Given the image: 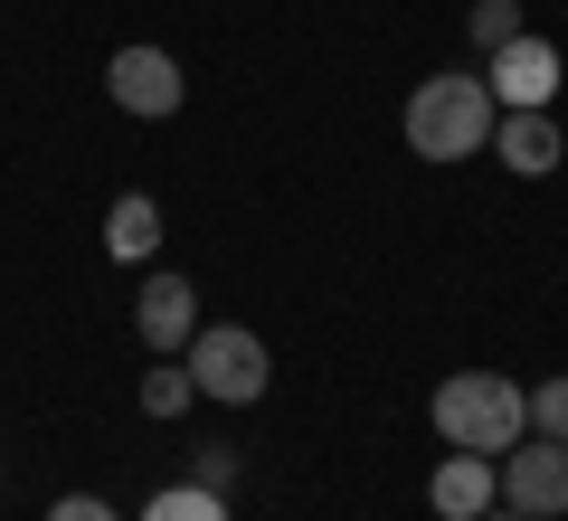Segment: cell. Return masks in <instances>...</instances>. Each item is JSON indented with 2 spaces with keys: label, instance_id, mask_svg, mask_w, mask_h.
Instances as JSON below:
<instances>
[{
  "label": "cell",
  "instance_id": "5",
  "mask_svg": "<svg viewBox=\"0 0 568 521\" xmlns=\"http://www.w3.org/2000/svg\"><path fill=\"white\" fill-rule=\"evenodd\" d=\"M104 96H114L123 114L162 123V114H181V67H171L162 48H114V58H104Z\"/></svg>",
  "mask_w": 568,
  "mask_h": 521
},
{
  "label": "cell",
  "instance_id": "7",
  "mask_svg": "<svg viewBox=\"0 0 568 521\" xmlns=\"http://www.w3.org/2000/svg\"><path fill=\"white\" fill-rule=\"evenodd\" d=\"M559 123H549V104H521V114H503L493 123V161H503V171H521V181H549V171H559Z\"/></svg>",
  "mask_w": 568,
  "mask_h": 521
},
{
  "label": "cell",
  "instance_id": "4",
  "mask_svg": "<svg viewBox=\"0 0 568 521\" xmlns=\"http://www.w3.org/2000/svg\"><path fill=\"white\" fill-rule=\"evenodd\" d=\"M493 474H503V502H511V512H530V521L568 512V445H559V437H521L511 455H493Z\"/></svg>",
  "mask_w": 568,
  "mask_h": 521
},
{
  "label": "cell",
  "instance_id": "3",
  "mask_svg": "<svg viewBox=\"0 0 568 521\" xmlns=\"http://www.w3.org/2000/svg\"><path fill=\"white\" fill-rule=\"evenodd\" d=\"M190 380H200V399H227V408H246V399H265V341L246 332V322H200L190 332Z\"/></svg>",
  "mask_w": 568,
  "mask_h": 521
},
{
  "label": "cell",
  "instance_id": "15",
  "mask_svg": "<svg viewBox=\"0 0 568 521\" xmlns=\"http://www.w3.org/2000/svg\"><path fill=\"white\" fill-rule=\"evenodd\" d=\"M190 483H209V493H227V483H237V445H209V455H190Z\"/></svg>",
  "mask_w": 568,
  "mask_h": 521
},
{
  "label": "cell",
  "instance_id": "1",
  "mask_svg": "<svg viewBox=\"0 0 568 521\" xmlns=\"http://www.w3.org/2000/svg\"><path fill=\"white\" fill-rule=\"evenodd\" d=\"M493 123H503L493 86H484V77H465V67H436V77L407 96V152H417V161L493 152Z\"/></svg>",
  "mask_w": 568,
  "mask_h": 521
},
{
  "label": "cell",
  "instance_id": "12",
  "mask_svg": "<svg viewBox=\"0 0 568 521\" xmlns=\"http://www.w3.org/2000/svg\"><path fill=\"white\" fill-rule=\"evenodd\" d=\"M142 521H227V493H209V483H171V493L142 502Z\"/></svg>",
  "mask_w": 568,
  "mask_h": 521
},
{
  "label": "cell",
  "instance_id": "10",
  "mask_svg": "<svg viewBox=\"0 0 568 521\" xmlns=\"http://www.w3.org/2000/svg\"><path fill=\"white\" fill-rule=\"evenodd\" d=\"M152 247H162V209L142 200V190H123V200L104 209V257L133 265V257H152Z\"/></svg>",
  "mask_w": 568,
  "mask_h": 521
},
{
  "label": "cell",
  "instance_id": "2",
  "mask_svg": "<svg viewBox=\"0 0 568 521\" xmlns=\"http://www.w3.org/2000/svg\"><path fill=\"white\" fill-rule=\"evenodd\" d=\"M436 437L465 455H511L530 437V389H511L503 370H455L436 380Z\"/></svg>",
  "mask_w": 568,
  "mask_h": 521
},
{
  "label": "cell",
  "instance_id": "14",
  "mask_svg": "<svg viewBox=\"0 0 568 521\" xmlns=\"http://www.w3.org/2000/svg\"><path fill=\"white\" fill-rule=\"evenodd\" d=\"M530 437H559V445H568V380H540V389H530Z\"/></svg>",
  "mask_w": 568,
  "mask_h": 521
},
{
  "label": "cell",
  "instance_id": "11",
  "mask_svg": "<svg viewBox=\"0 0 568 521\" xmlns=\"http://www.w3.org/2000/svg\"><path fill=\"white\" fill-rule=\"evenodd\" d=\"M190 399H200V380H190V370H171V361H152L142 370V418H190Z\"/></svg>",
  "mask_w": 568,
  "mask_h": 521
},
{
  "label": "cell",
  "instance_id": "16",
  "mask_svg": "<svg viewBox=\"0 0 568 521\" xmlns=\"http://www.w3.org/2000/svg\"><path fill=\"white\" fill-rule=\"evenodd\" d=\"M48 521H123V512H114V502H95V493H67Z\"/></svg>",
  "mask_w": 568,
  "mask_h": 521
},
{
  "label": "cell",
  "instance_id": "6",
  "mask_svg": "<svg viewBox=\"0 0 568 521\" xmlns=\"http://www.w3.org/2000/svg\"><path fill=\"white\" fill-rule=\"evenodd\" d=\"M484 86H493V104H503V114H521V104H549V96H559V48L521 29L511 48H493Z\"/></svg>",
  "mask_w": 568,
  "mask_h": 521
},
{
  "label": "cell",
  "instance_id": "8",
  "mask_svg": "<svg viewBox=\"0 0 568 521\" xmlns=\"http://www.w3.org/2000/svg\"><path fill=\"white\" fill-rule=\"evenodd\" d=\"M493 493H503V474H493V455H465V445H455V455L436 464V483H426V502H436L446 521H474V512H484Z\"/></svg>",
  "mask_w": 568,
  "mask_h": 521
},
{
  "label": "cell",
  "instance_id": "13",
  "mask_svg": "<svg viewBox=\"0 0 568 521\" xmlns=\"http://www.w3.org/2000/svg\"><path fill=\"white\" fill-rule=\"evenodd\" d=\"M511 39H521V0H474V48L493 58V48H511Z\"/></svg>",
  "mask_w": 568,
  "mask_h": 521
},
{
  "label": "cell",
  "instance_id": "9",
  "mask_svg": "<svg viewBox=\"0 0 568 521\" xmlns=\"http://www.w3.org/2000/svg\"><path fill=\"white\" fill-rule=\"evenodd\" d=\"M142 351H190V332H200V313H190V284L181 275H152L142 284Z\"/></svg>",
  "mask_w": 568,
  "mask_h": 521
},
{
  "label": "cell",
  "instance_id": "17",
  "mask_svg": "<svg viewBox=\"0 0 568 521\" xmlns=\"http://www.w3.org/2000/svg\"><path fill=\"white\" fill-rule=\"evenodd\" d=\"M474 521H530V512H511V502L493 493V502H484V512H474Z\"/></svg>",
  "mask_w": 568,
  "mask_h": 521
}]
</instances>
